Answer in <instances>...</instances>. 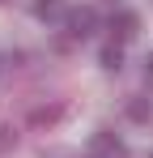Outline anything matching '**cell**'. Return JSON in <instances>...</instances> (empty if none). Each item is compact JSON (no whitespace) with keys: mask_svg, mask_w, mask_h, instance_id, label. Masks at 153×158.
I'll return each mask as SVG.
<instances>
[{"mask_svg":"<svg viewBox=\"0 0 153 158\" xmlns=\"http://www.w3.org/2000/svg\"><path fill=\"white\" fill-rule=\"evenodd\" d=\"M60 9H64V0H34V13L38 17H55Z\"/></svg>","mask_w":153,"mask_h":158,"instance_id":"obj_6","label":"cell"},{"mask_svg":"<svg viewBox=\"0 0 153 158\" xmlns=\"http://www.w3.org/2000/svg\"><path fill=\"white\" fill-rule=\"evenodd\" d=\"M136 26H140V17H136L132 9H119V13H111V39L128 43V39L136 34Z\"/></svg>","mask_w":153,"mask_h":158,"instance_id":"obj_2","label":"cell"},{"mask_svg":"<svg viewBox=\"0 0 153 158\" xmlns=\"http://www.w3.org/2000/svg\"><path fill=\"white\" fill-rule=\"evenodd\" d=\"M145 77H149V81H153V52H149V56H145Z\"/></svg>","mask_w":153,"mask_h":158,"instance_id":"obj_8","label":"cell"},{"mask_svg":"<svg viewBox=\"0 0 153 158\" xmlns=\"http://www.w3.org/2000/svg\"><path fill=\"white\" fill-rule=\"evenodd\" d=\"M102 69H111V73H115V69H119V64H124V52H119V47H115V43H111V47H102Z\"/></svg>","mask_w":153,"mask_h":158,"instance_id":"obj_4","label":"cell"},{"mask_svg":"<svg viewBox=\"0 0 153 158\" xmlns=\"http://www.w3.org/2000/svg\"><path fill=\"white\" fill-rule=\"evenodd\" d=\"M94 26H98V13H94L89 4H81V9H73V13H68V34H73V39H85Z\"/></svg>","mask_w":153,"mask_h":158,"instance_id":"obj_1","label":"cell"},{"mask_svg":"<svg viewBox=\"0 0 153 158\" xmlns=\"http://www.w3.org/2000/svg\"><path fill=\"white\" fill-rule=\"evenodd\" d=\"M89 158H124V141L115 132H98L89 141Z\"/></svg>","mask_w":153,"mask_h":158,"instance_id":"obj_3","label":"cell"},{"mask_svg":"<svg viewBox=\"0 0 153 158\" xmlns=\"http://www.w3.org/2000/svg\"><path fill=\"white\" fill-rule=\"evenodd\" d=\"M128 115H132L136 124H145V120L153 115V111H149V98H132V103H128Z\"/></svg>","mask_w":153,"mask_h":158,"instance_id":"obj_5","label":"cell"},{"mask_svg":"<svg viewBox=\"0 0 153 158\" xmlns=\"http://www.w3.org/2000/svg\"><path fill=\"white\" fill-rule=\"evenodd\" d=\"M13 145H17V132L9 128V124H0V154H9Z\"/></svg>","mask_w":153,"mask_h":158,"instance_id":"obj_7","label":"cell"},{"mask_svg":"<svg viewBox=\"0 0 153 158\" xmlns=\"http://www.w3.org/2000/svg\"><path fill=\"white\" fill-rule=\"evenodd\" d=\"M149 158H153V154H149Z\"/></svg>","mask_w":153,"mask_h":158,"instance_id":"obj_9","label":"cell"}]
</instances>
